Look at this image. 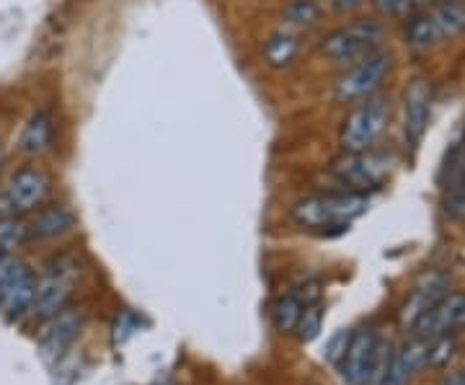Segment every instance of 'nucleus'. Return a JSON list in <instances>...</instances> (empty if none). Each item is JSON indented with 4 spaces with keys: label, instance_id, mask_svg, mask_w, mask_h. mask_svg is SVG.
Returning <instances> with one entry per match:
<instances>
[{
    "label": "nucleus",
    "instance_id": "5",
    "mask_svg": "<svg viewBox=\"0 0 465 385\" xmlns=\"http://www.w3.org/2000/svg\"><path fill=\"white\" fill-rule=\"evenodd\" d=\"M391 168H393V158L385 153H344L339 161H333L331 182L339 186V192L367 194L388 182Z\"/></svg>",
    "mask_w": 465,
    "mask_h": 385
},
{
    "label": "nucleus",
    "instance_id": "16",
    "mask_svg": "<svg viewBox=\"0 0 465 385\" xmlns=\"http://www.w3.org/2000/svg\"><path fill=\"white\" fill-rule=\"evenodd\" d=\"M52 140H54V122H52L50 112H36L32 119L26 122L24 133H21V153L36 158V155H45L52 148Z\"/></svg>",
    "mask_w": 465,
    "mask_h": 385
},
{
    "label": "nucleus",
    "instance_id": "27",
    "mask_svg": "<svg viewBox=\"0 0 465 385\" xmlns=\"http://www.w3.org/2000/svg\"><path fill=\"white\" fill-rule=\"evenodd\" d=\"M0 163H3V155H0Z\"/></svg>",
    "mask_w": 465,
    "mask_h": 385
},
{
    "label": "nucleus",
    "instance_id": "11",
    "mask_svg": "<svg viewBox=\"0 0 465 385\" xmlns=\"http://www.w3.org/2000/svg\"><path fill=\"white\" fill-rule=\"evenodd\" d=\"M458 329H465V292H455V295L448 292L432 311H427L411 326L414 336H421V339L450 336L455 334Z\"/></svg>",
    "mask_w": 465,
    "mask_h": 385
},
{
    "label": "nucleus",
    "instance_id": "17",
    "mask_svg": "<svg viewBox=\"0 0 465 385\" xmlns=\"http://www.w3.org/2000/svg\"><path fill=\"white\" fill-rule=\"evenodd\" d=\"M298 52H300L298 36H295V34L280 32L266 39L264 60H266V65H272V67H287L292 60H295V57H298Z\"/></svg>",
    "mask_w": 465,
    "mask_h": 385
},
{
    "label": "nucleus",
    "instance_id": "21",
    "mask_svg": "<svg viewBox=\"0 0 465 385\" xmlns=\"http://www.w3.org/2000/svg\"><path fill=\"white\" fill-rule=\"evenodd\" d=\"M284 16H287V24H292V26H313L321 16V8L313 0H292Z\"/></svg>",
    "mask_w": 465,
    "mask_h": 385
},
{
    "label": "nucleus",
    "instance_id": "10",
    "mask_svg": "<svg viewBox=\"0 0 465 385\" xmlns=\"http://www.w3.org/2000/svg\"><path fill=\"white\" fill-rule=\"evenodd\" d=\"M75 287V267L57 262L50 267L39 280H36V290H34L32 311L36 319H50L54 313H60L73 295Z\"/></svg>",
    "mask_w": 465,
    "mask_h": 385
},
{
    "label": "nucleus",
    "instance_id": "12",
    "mask_svg": "<svg viewBox=\"0 0 465 385\" xmlns=\"http://www.w3.org/2000/svg\"><path fill=\"white\" fill-rule=\"evenodd\" d=\"M432 117V88L427 81H414L403 94V140L406 148L416 151L424 140Z\"/></svg>",
    "mask_w": 465,
    "mask_h": 385
},
{
    "label": "nucleus",
    "instance_id": "4",
    "mask_svg": "<svg viewBox=\"0 0 465 385\" xmlns=\"http://www.w3.org/2000/svg\"><path fill=\"white\" fill-rule=\"evenodd\" d=\"M391 122V101L385 96H367L357 101V106L349 112L341 124L339 145L344 153L372 151V145L381 140Z\"/></svg>",
    "mask_w": 465,
    "mask_h": 385
},
{
    "label": "nucleus",
    "instance_id": "24",
    "mask_svg": "<svg viewBox=\"0 0 465 385\" xmlns=\"http://www.w3.org/2000/svg\"><path fill=\"white\" fill-rule=\"evenodd\" d=\"M445 204H448V212L452 215V218H463L465 215V171L463 176L458 179V184L452 186L448 192V200H445Z\"/></svg>",
    "mask_w": 465,
    "mask_h": 385
},
{
    "label": "nucleus",
    "instance_id": "2",
    "mask_svg": "<svg viewBox=\"0 0 465 385\" xmlns=\"http://www.w3.org/2000/svg\"><path fill=\"white\" fill-rule=\"evenodd\" d=\"M465 32L463 0H434L409 16L403 26L406 44L414 50H434Z\"/></svg>",
    "mask_w": 465,
    "mask_h": 385
},
{
    "label": "nucleus",
    "instance_id": "25",
    "mask_svg": "<svg viewBox=\"0 0 465 385\" xmlns=\"http://www.w3.org/2000/svg\"><path fill=\"white\" fill-rule=\"evenodd\" d=\"M349 339H351V331H336V334L331 336V341H329V347H326V360H329V362L339 365V360L347 352Z\"/></svg>",
    "mask_w": 465,
    "mask_h": 385
},
{
    "label": "nucleus",
    "instance_id": "22",
    "mask_svg": "<svg viewBox=\"0 0 465 385\" xmlns=\"http://www.w3.org/2000/svg\"><path fill=\"white\" fill-rule=\"evenodd\" d=\"M430 3H434V0H375V5L388 16H411Z\"/></svg>",
    "mask_w": 465,
    "mask_h": 385
},
{
    "label": "nucleus",
    "instance_id": "14",
    "mask_svg": "<svg viewBox=\"0 0 465 385\" xmlns=\"http://www.w3.org/2000/svg\"><path fill=\"white\" fill-rule=\"evenodd\" d=\"M448 292H450L448 274H442V271H427V274L416 282L414 290H411V295L406 298L403 308H401V313H399L401 326L411 329L416 321L421 319L427 311H432L434 305L442 301Z\"/></svg>",
    "mask_w": 465,
    "mask_h": 385
},
{
    "label": "nucleus",
    "instance_id": "20",
    "mask_svg": "<svg viewBox=\"0 0 465 385\" xmlns=\"http://www.w3.org/2000/svg\"><path fill=\"white\" fill-rule=\"evenodd\" d=\"M21 241H26V225L18 218H3L0 220V259L11 256Z\"/></svg>",
    "mask_w": 465,
    "mask_h": 385
},
{
    "label": "nucleus",
    "instance_id": "1",
    "mask_svg": "<svg viewBox=\"0 0 465 385\" xmlns=\"http://www.w3.org/2000/svg\"><path fill=\"white\" fill-rule=\"evenodd\" d=\"M370 210V194H354V192H331V194H316L305 197L292 207V222L311 231V233H341L357 218H362Z\"/></svg>",
    "mask_w": 465,
    "mask_h": 385
},
{
    "label": "nucleus",
    "instance_id": "23",
    "mask_svg": "<svg viewBox=\"0 0 465 385\" xmlns=\"http://www.w3.org/2000/svg\"><path fill=\"white\" fill-rule=\"evenodd\" d=\"M455 350H458V344H455V339H450V336H440V339H432L430 368H440V365H445L450 357L455 354Z\"/></svg>",
    "mask_w": 465,
    "mask_h": 385
},
{
    "label": "nucleus",
    "instance_id": "18",
    "mask_svg": "<svg viewBox=\"0 0 465 385\" xmlns=\"http://www.w3.org/2000/svg\"><path fill=\"white\" fill-rule=\"evenodd\" d=\"M305 298H300L298 292H290V295H282L280 301L272 305V321H274V326L282 331V334H290V331H295V326H298L300 313H302V308H305Z\"/></svg>",
    "mask_w": 465,
    "mask_h": 385
},
{
    "label": "nucleus",
    "instance_id": "8",
    "mask_svg": "<svg viewBox=\"0 0 465 385\" xmlns=\"http://www.w3.org/2000/svg\"><path fill=\"white\" fill-rule=\"evenodd\" d=\"M50 194V176L42 168H24L8 182L0 197V218H21L42 207Z\"/></svg>",
    "mask_w": 465,
    "mask_h": 385
},
{
    "label": "nucleus",
    "instance_id": "9",
    "mask_svg": "<svg viewBox=\"0 0 465 385\" xmlns=\"http://www.w3.org/2000/svg\"><path fill=\"white\" fill-rule=\"evenodd\" d=\"M381 336L372 329H360L351 331L349 347L344 357L339 360V372L347 385H370L372 383V372L378 365V354H381Z\"/></svg>",
    "mask_w": 465,
    "mask_h": 385
},
{
    "label": "nucleus",
    "instance_id": "3",
    "mask_svg": "<svg viewBox=\"0 0 465 385\" xmlns=\"http://www.w3.org/2000/svg\"><path fill=\"white\" fill-rule=\"evenodd\" d=\"M382 42H385V29L381 21L362 18V21H351L347 26L329 34L326 42L321 44V52L333 65L351 67L370 54L381 52Z\"/></svg>",
    "mask_w": 465,
    "mask_h": 385
},
{
    "label": "nucleus",
    "instance_id": "19",
    "mask_svg": "<svg viewBox=\"0 0 465 385\" xmlns=\"http://www.w3.org/2000/svg\"><path fill=\"white\" fill-rule=\"evenodd\" d=\"M321 326H323V311H321V302L308 301L305 302V308H302V313H300L298 326H295L298 339L300 341H313V339L321 334Z\"/></svg>",
    "mask_w": 465,
    "mask_h": 385
},
{
    "label": "nucleus",
    "instance_id": "26",
    "mask_svg": "<svg viewBox=\"0 0 465 385\" xmlns=\"http://www.w3.org/2000/svg\"><path fill=\"white\" fill-rule=\"evenodd\" d=\"M442 385H465V368L460 372H455L452 378H448Z\"/></svg>",
    "mask_w": 465,
    "mask_h": 385
},
{
    "label": "nucleus",
    "instance_id": "6",
    "mask_svg": "<svg viewBox=\"0 0 465 385\" xmlns=\"http://www.w3.org/2000/svg\"><path fill=\"white\" fill-rule=\"evenodd\" d=\"M391 70H393V57L382 50L360 60L357 65L344 67V75L336 81L333 88V99L341 104H357L367 96H375V91L391 75Z\"/></svg>",
    "mask_w": 465,
    "mask_h": 385
},
{
    "label": "nucleus",
    "instance_id": "7",
    "mask_svg": "<svg viewBox=\"0 0 465 385\" xmlns=\"http://www.w3.org/2000/svg\"><path fill=\"white\" fill-rule=\"evenodd\" d=\"M36 277L24 262L14 256L0 259V316L5 321H18L32 311Z\"/></svg>",
    "mask_w": 465,
    "mask_h": 385
},
{
    "label": "nucleus",
    "instance_id": "15",
    "mask_svg": "<svg viewBox=\"0 0 465 385\" xmlns=\"http://www.w3.org/2000/svg\"><path fill=\"white\" fill-rule=\"evenodd\" d=\"M75 225V215L67 210L65 204H54V207H45L34 215L32 222H26V238H36V241H47V238H57L73 231Z\"/></svg>",
    "mask_w": 465,
    "mask_h": 385
},
{
    "label": "nucleus",
    "instance_id": "13",
    "mask_svg": "<svg viewBox=\"0 0 465 385\" xmlns=\"http://www.w3.org/2000/svg\"><path fill=\"white\" fill-rule=\"evenodd\" d=\"M45 321L47 323H45V329L39 334V354H42L45 362L52 365L73 347V341L81 334L84 319H81V313L63 308L60 313H54V316Z\"/></svg>",
    "mask_w": 465,
    "mask_h": 385
}]
</instances>
